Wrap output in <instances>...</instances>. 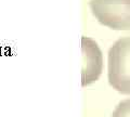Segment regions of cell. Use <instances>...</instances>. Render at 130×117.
<instances>
[{"instance_id":"cell-2","label":"cell","mask_w":130,"mask_h":117,"mask_svg":"<svg viewBox=\"0 0 130 117\" xmlns=\"http://www.w3.org/2000/svg\"><path fill=\"white\" fill-rule=\"evenodd\" d=\"M89 7L102 25L116 31L130 29V0H90Z\"/></svg>"},{"instance_id":"cell-1","label":"cell","mask_w":130,"mask_h":117,"mask_svg":"<svg viewBox=\"0 0 130 117\" xmlns=\"http://www.w3.org/2000/svg\"><path fill=\"white\" fill-rule=\"evenodd\" d=\"M107 78L116 91L130 95V36L119 38L110 48Z\"/></svg>"},{"instance_id":"cell-4","label":"cell","mask_w":130,"mask_h":117,"mask_svg":"<svg viewBox=\"0 0 130 117\" xmlns=\"http://www.w3.org/2000/svg\"><path fill=\"white\" fill-rule=\"evenodd\" d=\"M111 117H130V99L119 102Z\"/></svg>"},{"instance_id":"cell-3","label":"cell","mask_w":130,"mask_h":117,"mask_svg":"<svg viewBox=\"0 0 130 117\" xmlns=\"http://www.w3.org/2000/svg\"><path fill=\"white\" fill-rule=\"evenodd\" d=\"M81 86L86 87L99 79L103 70V54L98 43L89 37H81Z\"/></svg>"}]
</instances>
